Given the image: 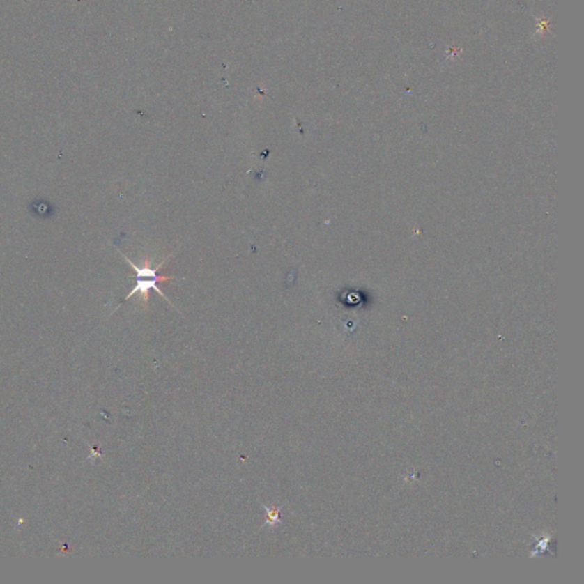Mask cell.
<instances>
[{"instance_id": "obj_1", "label": "cell", "mask_w": 584, "mask_h": 584, "mask_svg": "<svg viewBox=\"0 0 584 584\" xmlns=\"http://www.w3.org/2000/svg\"><path fill=\"white\" fill-rule=\"evenodd\" d=\"M120 254H123V258L126 259L127 263H128V264L132 266V270L136 272V286L132 288V291L129 292L126 298L123 299V302H127L128 299L132 298V295H136V293H139V295H141V300H143L145 304H148V299H150V291H151V290H155L157 293H160L161 297H164V299H166L167 302H170V304L173 305V302H170L169 299L167 298L164 291H162L160 288H157V283L159 282H166V281L176 279L175 277L159 275V270H161L162 265H164V263L169 259L170 256H168L166 259L161 261L160 264L157 265L155 268H153V267L151 266V261H150L148 258H145L141 266H137L135 263H132V261L127 257L126 254H123L121 252H120Z\"/></svg>"}]
</instances>
